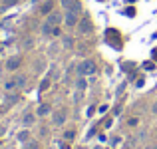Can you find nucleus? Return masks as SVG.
<instances>
[{
    "instance_id": "10",
    "label": "nucleus",
    "mask_w": 157,
    "mask_h": 149,
    "mask_svg": "<svg viewBox=\"0 0 157 149\" xmlns=\"http://www.w3.org/2000/svg\"><path fill=\"white\" fill-rule=\"evenodd\" d=\"M34 121H36V115L34 113H24V117H22V125L24 127H30Z\"/></svg>"
},
{
    "instance_id": "26",
    "label": "nucleus",
    "mask_w": 157,
    "mask_h": 149,
    "mask_svg": "<svg viewBox=\"0 0 157 149\" xmlns=\"http://www.w3.org/2000/svg\"><path fill=\"white\" fill-rule=\"evenodd\" d=\"M153 113L157 115V103H153Z\"/></svg>"
},
{
    "instance_id": "27",
    "label": "nucleus",
    "mask_w": 157,
    "mask_h": 149,
    "mask_svg": "<svg viewBox=\"0 0 157 149\" xmlns=\"http://www.w3.org/2000/svg\"><path fill=\"white\" fill-rule=\"evenodd\" d=\"M151 149H157V145H153V147H151Z\"/></svg>"
},
{
    "instance_id": "17",
    "label": "nucleus",
    "mask_w": 157,
    "mask_h": 149,
    "mask_svg": "<svg viewBox=\"0 0 157 149\" xmlns=\"http://www.w3.org/2000/svg\"><path fill=\"white\" fill-rule=\"evenodd\" d=\"M74 137H76V131H74V129H68V131H64V139H66V141H72Z\"/></svg>"
},
{
    "instance_id": "4",
    "label": "nucleus",
    "mask_w": 157,
    "mask_h": 149,
    "mask_svg": "<svg viewBox=\"0 0 157 149\" xmlns=\"http://www.w3.org/2000/svg\"><path fill=\"white\" fill-rule=\"evenodd\" d=\"M52 123L56 127H62L66 123V113H64V109H58V111H54L52 113Z\"/></svg>"
},
{
    "instance_id": "18",
    "label": "nucleus",
    "mask_w": 157,
    "mask_h": 149,
    "mask_svg": "<svg viewBox=\"0 0 157 149\" xmlns=\"http://www.w3.org/2000/svg\"><path fill=\"white\" fill-rule=\"evenodd\" d=\"M42 12H44V14H50V12H52V0H48V2L42 6Z\"/></svg>"
},
{
    "instance_id": "13",
    "label": "nucleus",
    "mask_w": 157,
    "mask_h": 149,
    "mask_svg": "<svg viewBox=\"0 0 157 149\" xmlns=\"http://www.w3.org/2000/svg\"><path fill=\"white\" fill-rule=\"evenodd\" d=\"M60 4H62L64 10H72V6L76 4V0H60Z\"/></svg>"
},
{
    "instance_id": "11",
    "label": "nucleus",
    "mask_w": 157,
    "mask_h": 149,
    "mask_svg": "<svg viewBox=\"0 0 157 149\" xmlns=\"http://www.w3.org/2000/svg\"><path fill=\"white\" fill-rule=\"evenodd\" d=\"M62 46H64L66 50L74 48V38L72 36H62Z\"/></svg>"
},
{
    "instance_id": "1",
    "label": "nucleus",
    "mask_w": 157,
    "mask_h": 149,
    "mask_svg": "<svg viewBox=\"0 0 157 149\" xmlns=\"http://www.w3.org/2000/svg\"><path fill=\"white\" fill-rule=\"evenodd\" d=\"M96 62L94 60H84L82 64H78V76H94L96 74Z\"/></svg>"
},
{
    "instance_id": "5",
    "label": "nucleus",
    "mask_w": 157,
    "mask_h": 149,
    "mask_svg": "<svg viewBox=\"0 0 157 149\" xmlns=\"http://www.w3.org/2000/svg\"><path fill=\"white\" fill-rule=\"evenodd\" d=\"M20 64H22V58L20 56H12L6 60V70H10V72H14V70L20 68Z\"/></svg>"
},
{
    "instance_id": "24",
    "label": "nucleus",
    "mask_w": 157,
    "mask_h": 149,
    "mask_svg": "<svg viewBox=\"0 0 157 149\" xmlns=\"http://www.w3.org/2000/svg\"><path fill=\"white\" fill-rule=\"evenodd\" d=\"M62 34V32H60V28H58V26H54V32H52V36H60Z\"/></svg>"
},
{
    "instance_id": "8",
    "label": "nucleus",
    "mask_w": 157,
    "mask_h": 149,
    "mask_svg": "<svg viewBox=\"0 0 157 149\" xmlns=\"http://www.w3.org/2000/svg\"><path fill=\"white\" fill-rule=\"evenodd\" d=\"M14 82H16V88H24V86L28 84V76H24V74H18V76H14Z\"/></svg>"
},
{
    "instance_id": "25",
    "label": "nucleus",
    "mask_w": 157,
    "mask_h": 149,
    "mask_svg": "<svg viewBox=\"0 0 157 149\" xmlns=\"http://www.w3.org/2000/svg\"><path fill=\"white\" fill-rule=\"evenodd\" d=\"M60 149H70V145H68V143H62V145H60Z\"/></svg>"
},
{
    "instance_id": "14",
    "label": "nucleus",
    "mask_w": 157,
    "mask_h": 149,
    "mask_svg": "<svg viewBox=\"0 0 157 149\" xmlns=\"http://www.w3.org/2000/svg\"><path fill=\"white\" fill-rule=\"evenodd\" d=\"M4 90H6V92H10V90H18V88H16V82H14V78H12V80H8L6 84H4Z\"/></svg>"
},
{
    "instance_id": "21",
    "label": "nucleus",
    "mask_w": 157,
    "mask_h": 149,
    "mask_svg": "<svg viewBox=\"0 0 157 149\" xmlns=\"http://www.w3.org/2000/svg\"><path fill=\"white\" fill-rule=\"evenodd\" d=\"M46 88H50V80H44L42 84H40V92H44Z\"/></svg>"
},
{
    "instance_id": "16",
    "label": "nucleus",
    "mask_w": 157,
    "mask_h": 149,
    "mask_svg": "<svg viewBox=\"0 0 157 149\" xmlns=\"http://www.w3.org/2000/svg\"><path fill=\"white\" fill-rule=\"evenodd\" d=\"M18 101V94H8L6 96V103L8 105H12V103H16Z\"/></svg>"
},
{
    "instance_id": "7",
    "label": "nucleus",
    "mask_w": 157,
    "mask_h": 149,
    "mask_svg": "<svg viewBox=\"0 0 157 149\" xmlns=\"http://www.w3.org/2000/svg\"><path fill=\"white\" fill-rule=\"evenodd\" d=\"M16 139H18L20 143H26V141H30V139H32V133H30V129H28V127H24L22 131H18V133H16Z\"/></svg>"
},
{
    "instance_id": "3",
    "label": "nucleus",
    "mask_w": 157,
    "mask_h": 149,
    "mask_svg": "<svg viewBox=\"0 0 157 149\" xmlns=\"http://www.w3.org/2000/svg\"><path fill=\"white\" fill-rule=\"evenodd\" d=\"M64 22H66V26H68V28H76V26H78V22H80V14L66 10V14H64Z\"/></svg>"
},
{
    "instance_id": "15",
    "label": "nucleus",
    "mask_w": 157,
    "mask_h": 149,
    "mask_svg": "<svg viewBox=\"0 0 157 149\" xmlns=\"http://www.w3.org/2000/svg\"><path fill=\"white\" fill-rule=\"evenodd\" d=\"M22 149H40V145H38V141H32V139H30V141L24 143Z\"/></svg>"
},
{
    "instance_id": "12",
    "label": "nucleus",
    "mask_w": 157,
    "mask_h": 149,
    "mask_svg": "<svg viewBox=\"0 0 157 149\" xmlns=\"http://www.w3.org/2000/svg\"><path fill=\"white\" fill-rule=\"evenodd\" d=\"M52 32H54V26H52L50 22H44L42 24V34L44 36H52Z\"/></svg>"
},
{
    "instance_id": "19",
    "label": "nucleus",
    "mask_w": 157,
    "mask_h": 149,
    "mask_svg": "<svg viewBox=\"0 0 157 149\" xmlns=\"http://www.w3.org/2000/svg\"><path fill=\"white\" fill-rule=\"evenodd\" d=\"M76 86H78V90H86V80H84V76H80V80L76 82Z\"/></svg>"
},
{
    "instance_id": "9",
    "label": "nucleus",
    "mask_w": 157,
    "mask_h": 149,
    "mask_svg": "<svg viewBox=\"0 0 157 149\" xmlns=\"http://www.w3.org/2000/svg\"><path fill=\"white\" fill-rule=\"evenodd\" d=\"M52 111V107L48 105V103H42V105H38V109H36V115H40V117H44V115H48Z\"/></svg>"
},
{
    "instance_id": "20",
    "label": "nucleus",
    "mask_w": 157,
    "mask_h": 149,
    "mask_svg": "<svg viewBox=\"0 0 157 149\" xmlns=\"http://www.w3.org/2000/svg\"><path fill=\"white\" fill-rule=\"evenodd\" d=\"M32 44H34V40H32V38H24V44H22V46H24V48L28 50V48L32 46Z\"/></svg>"
},
{
    "instance_id": "23",
    "label": "nucleus",
    "mask_w": 157,
    "mask_h": 149,
    "mask_svg": "<svg viewBox=\"0 0 157 149\" xmlns=\"http://www.w3.org/2000/svg\"><path fill=\"white\" fill-rule=\"evenodd\" d=\"M20 0H4V4H8V6H12V4H18Z\"/></svg>"
},
{
    "instance_id": "22",
    "label": "nucleus",
    "mask_w": 157,
    "mask_h": 149,
    "mask_svg": "<svg viewBox=\"0 0 157 149\" xmlns=\"http://www.w3.org/2000/svg\"><path fill=\"white\" fill-rule=\"evenodd\" d=\"M137 123H139V121H137V117H131V119H129V121H127V125H131V127H135V125H137Z\"/></svg>"
},
{
    "instance_id": "2",
    "label": "nucleus",
    "mask_w": 157,
    "mask_h": 149,
    "mask_svg": "<svg viewBox=\"0 0 157 149\" xmlns=\"http://www.w3.org/2000/svg\"><path fill=\"white\" fill-rule=\"evenodd\" d=\"M78 32L80 34H92L94 32V24H92V20L88 18V16H84V18H80V22H78Z\"/></svg>"
},
{
    "instance_id": "6",
    "label": "nucleus",
    "mask_w": 157,
    "mask_h": 149,
    "mask_svg": "<svg viewBox=\"0 0 157 149\" xmlns=\"http://www.w3.org/2000/svg\"><path fill=\"white\" fill-rule=\"evenodd\" d=\"M62 20H64V16H62L60 12H50V14H48V20H46V22H50L52 26H60Z\"/></svg>"
}]
</instances>
